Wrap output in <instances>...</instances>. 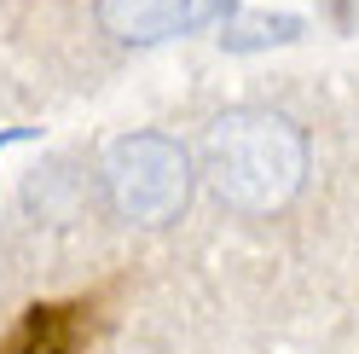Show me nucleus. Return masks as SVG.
Segmentation results:
<instances>
[{
  "instance_id": "obj_1",
  "label": "nucleus",
  "mask_w": 359,
  "mask_h": 354,
  "mask_svg": "<svg viewBox=\"0 0 359 354\" xmlns=\"http://www.w3.org/2000/svg\"><path fill=\"white\" fill-rule=\"evenodd\" d=\"M209 186L243 215H273L307 181V134L278 110H226L203 140Z\"/></svg>"
},
{
  "instance_id": "obj_2",
  "label": "nucleus",
  "mask_w": 359,
  "mask_h": 354,
  "mask_svg": "<svg viewBox=\"0 0 359 354\" xmlns=\"http://www.w3.org/2000/svg\"><path fill=\"white\" fill-rule=\"evenodd\" d=\"M104 192L110 209L140 227H168L180 221L191 197V157L168 134H122L104 151Z\"/></svg>"
},
{
  "instance_id": "obj_3",
  "label": "nucleus",
  "mask_w": 359,
  "mask_h": 354,
  "mask_svg": "<svg viewBox=\"0 0 359 354\" xmlns=\"http://www.w3.org/2000/svg\"><path fill=\"white\" fill-rule=\"evenodd\" d=\"M186 18H191V0H99L104 35L133 41V47H151V41L180 35Z\"/></svg>"
},
{
  "instance_id": "obj_4",
  "label": "nucleus",
  "mask_w": 359,
  "mask_h": 354,
  "mask_svg": "<svg viewBox=\"0 0 359 354\" xmlns=\"http://www.w3.org/2000/svg\"><path fill=\"white\" fill-rule=\"evenodd\" d=\"M302 35L296 12H238L220 24V47L226 53H261V47H284Z\"/></svg>"
},
{
  "instance_id": "obj_5",
  "label": "nucleus",
  "mask_w": 359,
  "mask_h": 354,
  "mask_svg": "<svg viewBox=\"0 0 359 354\" xmlns=\"http://www.w3.org/2000/svg\"><path fill=\"white\" fill-rule=\"evenodd\" d=\"M209 12L220 18V24H226V18H238V0H209Z\"/></svg>"
},
{
  "instance_id": "obj_6",
  "label": "nucleus",
  "mask_w": 359,
  "mask_h": 354,
  "mask_svg": "<svg viewBox=\"0 0 359 354\" xmlns=\"http://www.w3.org/2000/svg\"><path fill=\"white\" fill-rule=\"evenodd\" d=\"M35 134V128H6V134H0V151H6V145H18V140H29Z\"/></svg>"
}]
</instances>
